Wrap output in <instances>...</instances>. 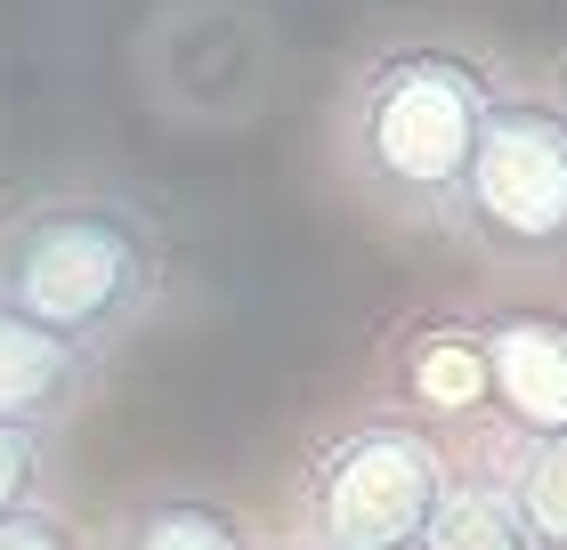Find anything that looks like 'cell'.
Returning <instances> with one entry per match:
<instances>
[{
  "label": "cell",
  "mask_w": 567,
  "mask_h": 550,
  "mask_svg": "<svg viewBox=\"0 0 567 550\" xmlns=\"http://www.w3.org/2000/svg\"><path fill=\"white\" fill-rule=\"evenodd\" d=\"M446 454L405 413L332 429L300 469V550H405L446 502Z\"/></svg>",
  "instance_id": "obj_4"
},
{
  "label": "cell",
  "mask_w": 567,
  "mask_h": 550,
  "mask_svg": "<svg viewBox=\"0 0 567 550\" xmlns=\"http://www.w3.org/2000/svg\"><path fill=\"white\" fill-rule=\"evenodd\" d=\"M422 550H535V542L503 478H446V502H437Z\"/></svg>",
  "instance_id": "obj_9"
},
{
  "label": "cell",
  "mask_w": 567,
  "mask_h": 550,
  "mask_svg": "<svg viewBox=\"0 0 567 550\" xmlns=\"http://www.w3.org/2000/svg\"><path fill=\"white\" fill-rule=\"evenodd\" d=\"M511 502L527 518V542L535 550H567V429L559 437H527L519 445V469H511Z\"/></svg>",
  "instance_id": "obj_10"
},
{
  "label": "cell",
  "mask_w": 567,
  "mask_h": 550,
  "mask_svg": "<svg viewBox=\"0 0 567 550\" xmlns=\"http://www.w3.org/2000/svg\"><path fill=\"white\" fill-rule=\"evenodd\" d=\"M106 550H251L244 527L203 494H146L114 518Z\"/></svg>",
  "instance_id": "obj_8"
},
{
  "label": "cell",
  "mask_w": 567,
  "mask_h": 550,
  "mask_svg": "<svg viewBox=\"0 0 567 550\" xmlns=\"http://www.w3.org/2000/svg\"><path fill=\"white\" fill-rule=\"evenodd\" d=\"M49 478H58V422H9L0 413V518L49 510Z\"/></svg>",
  "instance_id": "obj_11"
},
{
  "label": "cell",
  "mask_w": 567,
  "mask_h": 550,
  "mask_svg": "<svg viewBox=\"0 0 567 550\" xmlns=\"http://www.w3.org/2000/svg\"><path fill=\"white\" fill-rule=\"evenodd\" d=\"M90 364H97L90 349L41 332L24 308L0 300V413L9 422H65L90 388Z\"/></svg>",
  "instance_id": "obj_7"
},
{
  "label": "cell",
  "mask_w": 567,
  "mask_h": 550,
  "mask_svg": "<svg viewBox=\"0 0 567 550\" xmlns=\"http://www.w3.org/2000/svg\"><path fill=\"white\" fill-rule=\"evenodd\" d=\"M163 292V235L122 195H41L0 219V300L73 349H114Z\"/></svg>",
  "instance_id": "obj_2"
},
{
  "label": "cell",
  "mask_w": 567,
  "mask_h": 550,
  "mask_svg": "<svg viewBox=\"0 0 567 550\" xmlns=\"http://www.w3.org/2000/svg\"><path fill=\"white\" fill-rule=\"evenodd\" d=\"M495 65L462 41H390L341 90V170L398 219H446L471 146L495 114Z\"/></svg>",
  "instance_id": "obj_1"
},
{
  "label": "cell",
  "mask_w": 567,
  "mask_h": 550,
  "mask_svg": "<svg viewBox=\"0 0 567 550\" xmlns=\"http://www.w3.org/2000/svg\"><path fill=\"white\" fill-rule=\"evenodd\" d=\"M495 356V422L511 437L567 429V308H486L478 316Z\"/></svg>",
  "instance_id": "obj_5"
},
{
  "label": "cell",
  "mask_w": 567,
  "mask_h": 550,
  "mask_svg": "<svg viewBox=\"0 0 567 550\" xmlns=\"http://www.w3.org/2000/svg\"><path fill=\"white\" fill-rule=\"evenodd\" d=\"M405 550H422V542H405Z\"/></svg>",
  "instance_id": "obj_13"
},
{
  "label": "cell",
  "mask_w": 567,
  "mask_h": 550,
  "mask_svg": "<svg viewBox=\"0 0 567 550\" xmlns=\"http://www.w3.org/2000/svg\"><path fill=\"white\" fill-rule=\"evenodd\" d=\"M0 550H82V542L58 510H24V518H0Z\"/></svg>",
  "instance_id": "obj_12"
},
{
  "label": "cell",
  "mask_w": 567,
  "mask_h": 550,
  "mask_svg": "<svg viewBox=\"0 0 567 550\" xmlns=\"http://www.w3.org/2000/svg\"><path fill=\"white\" fill-rule=\"evenodd\" d=\"M398 397L414 405L422 429H471V422H495V356H486V332L478 316L462 324H422L398 356Z\"/></svg>",
  "instance_id": "obj_6"
},
{
  "label": "cell",
  "mask_w": 567,
  "mask_h": 550,
  "mask_svg": "<svg viewBox=\"0 0 567 550\" xmlns=\"http://www.w3.org/2000/svg\"><path fill=\"white\" fill-rule=\"evenodd\" d=\"M437 227L495 268H567V97L503 90Z\"/></svg>",
  "instance_id": "obj_3"
}]
</instances>
